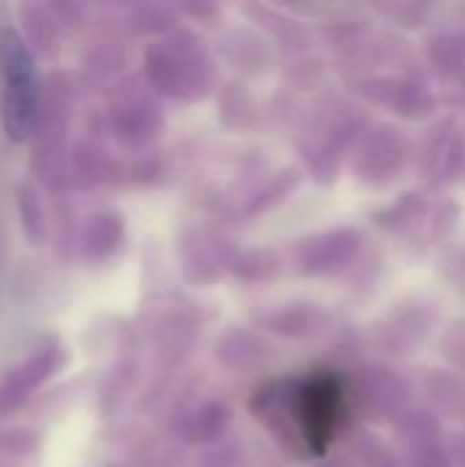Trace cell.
Instances as JSON below:
<instances>
[{"mask_svg": "<svg viewBox=\"0 0 465 467\" xmlns=\"http://www.w3.org/2000/svg\"><path fill=\"white\" fill-rule=\"evenodd\" d=\"M263 421L301 454L321 457L337 441L348 400L345 386L334 372H310L293 380H282L263 394Z\"/></svg>", "mask_w": 465, "mask_h": 467, "instance_id": "cell-1", "label": "cell"}, {"mask_svg": "<svg viewBox=\"0 0 465 467\" xmlns=\"http://www.w3.org/2000/svg\"><path fill=\"white\" fill-rule=\"evenodd\" d=\"M0 118L8 140L27 142L44 120V96L36 60L19 30H0Z\"/></svg>", "mask_w": 465, "mask_h": 467, "instance_id": "cell-2", "label": "cell"}, {"mask_svg": "<svg viewBox=\"0 0 465 467\" xmlns=\"http://www.w3.org/2000/svg\"><path fill=\"white\" fill-rule=\"evenodd\" d=\"M66 364V348L58 337H44L25 358L0 375V419L22 410L30 397L47 386Z\"/></svg>", "mask_w": 465, "mask_h": 467, "instance_id": "cell-3", "label": "cell"}, {"mask_svg": "<svg viewBox=\"0 0 465 467\" xmlns=\"http://www.w3.org/2000/svg\"><path fill=\"white\" fill-rule=\"evenodd\" d=\"M16 208H19L22 230H25V235L30 238V244H41L44 235H47V211H44V202H41L38 192H36L30 183H22V186H19Z\"/></svg>", "mask_w": 465, "mask_h": 467, "instance_id": "cell-4", "label": "cell"}, {"mask_svg": "<svg viewBox=\"0 0 465 467\" xmlns=\"http://www.w3.org/2000/svg\"><path fill=\"white\" fill-rule=\"evenodd\" d=\"M38 449V435L27 427H0V454L19 460Z\"/></svg>", "mask_w": 465, "mask_h": 467, "instance_id": "cell-5", "label": "cell"}, {"mask_svg": "<svg viewBox=\"0 0 465 467\" xmlns=\"http://www.w3.org/2000/svg\"><path fill=\"white\" fill-rule=\"evenodd\" d=\"M0 467H19V460H11V457L3 460V457H0Z\"/></svg>", "mask_w": 465, "mask_h": 467, "instance_id": "cell-6", "label": "cell"}]
</instances>
